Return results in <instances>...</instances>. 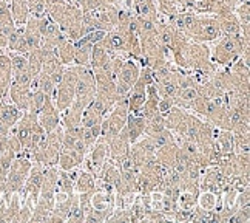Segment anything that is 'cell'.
<instances>
[{
	"label": "cell",
	"mask_w": 250,
	"mask_h": 223,
	"mask_svg": "<svg viewBox=\"0 0 250 223\" xmlns=\"http://www.w3.org/2000/svg\"><path fill=\"white\" fill-rule=\"evenodd\" d=\"M196 205L204 211H216L223 208V205H221V196H216V194L210 191H199Z\"/></svg>",
	"instance_id": "ffe728a7"
},
{
	"label": "cell",
	"mask_w": 250,
	"mask_h": 223,
	"mask_svg": "<svg viewBox=\"0 0 250 223\" xmlns=\"http://www.w3.org/2000/svg\"><path fill=\"white\" fill-rule=\"evenodd\" d=\"M141 72V67L138 65V61L133 57H125L121 70L116 76V89L121 98H125L131 90V87L136 82Z\"/></svg>",
	"instance_id": "8992f818"
},
{
	"label": "cell",
	"mask_w": 250,
	"mask_h": 223,
	"mask_svg": "<svg viewBox=\"0 0 250 223\" xmlns=\"http://www.w3.org/2000/svg\"><path fill=\"white\" fill-rule=\"evenodd\" d=\"M173 105H175V99L173 98H159L158 99V112L161 115H166Z\"/></svg>",
	"instance_id": "e575fe53"
},
{
	"label": "cell",
	"mask_w": 250,
	"mask_h": 223,
	"mask_svg": "<svg viewBox=\"0 0 250 223\" xmlns=\"http://www.w3.org/2000/svg\"><path fill=\"white\" fill-rule=\"evenodd\" d=\"M9 11L17 26H23L30 17V8H28L26 0H9Z\"/></svg>",
	"instance_id": "d6986e66"
},
{
	"label": "cell",
	"mask_w": 250,
	"mask_h": 223,
	"mask_svg": "<svg viewBox=\"0 0 250 223\" xmlns=\"http://www.w3.org/2000/svg\"><path fill=\"white\" fill-rule=\"evenodd\" d=\"M156 84V90L159 98H175L178 90H179V84H178V67L173 70L167 77L161 79Z\"/></svg>",
	"instance_id": "5bb4252c"
},
{
	"label": "cell",
	"mask_w": 250,
	"mask_h": 223,
	"mask_svg": "<svg viewBox=\"0 0 250 223\" xmlns=\"http://www.w3.org/2000/svg\"><path fill=\"white\" fill-rule=\"evenodd\" d=\"M14 21L11 11H9V3L5 0H0V28H6V26H14Z\"/></svg>",
	"instance_id": "1f68e13d"
},
{
	"label": "cell",
	"mask_w": 250,
	"mask_h": 223,
	"mask_svg": "<svg viewBox=\"0 0 250 223\" xmlns=\"http://www.w3.org/2000/svg\"><path fill=\"white\" fill-rule=\"evenodd\" d=\"M81 138L86 144V148L91 149L94 146V143L101 138V124L91 125V127H83V132H82Z\"/></svg>",
	"instance_id": "f1b7e54d"
},
{
	"label": "cell",
	"mask_w": 250,
	"mask_h": 223,
	"mask_svg": "<svg viewBox=\"0 0 250 223\" xmlns=\"http://www.w3.org/2000/svg\"><path fill=\"white\" fill-rule=\"evenodd\" d=\"M111 54L101 44H94L90 57V69L93 72H110L111 73ZM113 74V73H111Z\"/></svg>",
	"instance_id": "7c38bea8"
},
{
	"label": "cell",
	"mask_w": 250,
	"mask_h": 223,
	"mask_svg": "<svg viewBox=\"0 0 250 223\" xmlns=\"http://www.w3.org/2000/svg\"><path fill=\"white\" fill-rule=\"evenodd\" d=\"M155 3H156L159 16L162 19H166V21H168V19H171L173 16H176L179 11L184 9L176 0H155Z\"/></svg>",
	"instance_id": "44dd1931"
},
{
	"label": "cell",
	"mask_w": 250,
	"mask_h": 223,
	"mask_svg": "<svg viewBox=\"0 0 250 223\" xmlns=\"http://www.w3.org/2000/svg\"><path fill=\"white\" fill-rule=\"evenodd\" d=\"M108 5H113V6H119L121 5V0H105Z\"/></svg>",
	"instance_id": "8d00e7d4"
},
{
	"label": "cell",
	"mask_w": 250,
	"mask_h": 223,
	"mask_svg": "<svg viewBox=\"0 0 250 223\" xmlns=\"http://www.w3.org/2000/svg\"><path fill=\"white\" fill-rule=\"evenodd\" d=\"M108 3L105 0H78L76 6H79L82 9V13L86 11H94V9H101L104 6H107Z\"/></svg>",
	"instance_id": "836d02e7"
},
{
	"label": "cell",
	"mask_w": 250,
	"mask_h": 223,
	"mask_svg": "<svg viewBox=\"0 0 250 223\" xmlns=\"http://www.w3.org/2000/svg\"><path fill=\"white\" fill-rule=\"evenodd\" d=\"M216 144L219 146L223 155L233 153V133L230 130H226V129H218Z\"/></svg>",
	"instance_id": "603a6c76"
},
{
	"label": "cell",
	"mask_w": 250,
	"mask_h": 223,
	"mask_svg": "<svg viewBox=\"0 0 250 223\" xmlns=\"http://www.w3.org/2000/svg\"><path fill=\"white\" fill-rule=\"evenodd\" d=\"M48 17L59 25L65 36L73 42H76L86 33L82 9L70 2H62L48 6Z\"/></svg>",
	"instance_id": "6da1fadb"
},
{
	"label": "cell",
	"mask_w": 250,
	"mask_h": 223,
	"mask_svg": "<svg viewBox=\"0 0 250 223\" xmlns=\"http://www.w3.org/2000/svg\"><path fill=\"white\" fill-rule=\"evenodd\" d=\"M218 25L221 28L223 36H232V37H243L241 24H239L235 11H221L215 14Z\"/></svg>",
	"instance_id": "30bf717a"
},
{
	"label": "cell",
	"mask_w": 250,
	"mask_h": 223,
	"mask_svg": "<svg viewBox=\"0 0 250 223\" xmlns=\"http://www.w3.org/2000/svg\"><path fill=\"white\" fill-rule=\"evenodd\" d=\"M107 160H108V144L99 138L94 143V146L86 152L85 158L82 161V169L88 171L96 177Z\"/></svg>",
	"instance_id": "52a82bcc"
},
{
	"label": "cell",
	"mask_w": 250,
	"mask_h": 223,
	"mask_svg": "<svg viewBox=\"0 0 250 223\" xmlns=\"http://www.w3.org/2000/svg\"><path fill=\"white\" fill-rule=\"evenodd\" d=\"M188 113H190L188 110L179 107V105H173V107L164 115L166 129H168L173 135H175L176 141L184 137V130H186Z\"/></svg>",
	"instance_id": "ba28073f"
},
{
	"label": "cell",
	"mask_w": 250,
	"mask_h": 223,
	"mask_svg": "<svg viewBox=\"0 0 250 223\" xmlns=\"http://www.w3.org/2000/svg\"><path fill=\"white\" fill-rule=\"evenodd\" d=\"M148 137H150L151 143L155 144L156 150H158L159 148H162V146H166V144L171 143V141H176V140H175V135H173L168 129H162V130H159V132H156V133L148 135Z\"/></svg>",
	"instance_id": "83f0119b"
},
{
	"label": "cell",
	"mask_w": 250,
	"mask_h": 223,
	"mask_svg": "<svg viewBox=\"0 0 250 223\" xmlns=\"http://www.w3.org/2000/svg\"><path fill=\"white\" fill-rule=\"evenodd\" d=\"M162 129H166V124H164V115H161L159 112H156L153 116L147 120L146 124V133L144 135H151V133H156Z\"/></svg>",
	"instance_id": "f546056e"
},
{
	"label": "cell",
	"mask_w": 250,
	"mask_h": 223,
	"mask_svg": "<svg viewBox=\"0 0 250 223\" xmlns=\"http://www.w3.org/2000/svg\"><path fill=\"white\" fill-rule=\"evenodd\" d=\"M31 89L30 87H23V85H17L13 84L9 85L8 89V99L9 102H13L19 110L28 112L30 110V102H31Z\"/></svg>",
	"instance_id": "8fae6325"
},
{
	"label": "cell",
	"mask_w": 250,
	"mask_h": 223,
	"mask_svg": "<svg viewBox=\"0 0 250 223\" xmlns=\"http://www.w3.org/2000/svg\"><path fill=\"white\" fill-rule=\"evenodd\" d=\"M176 152H178V143L171 141V143L166 144V146L159 148L155 152V158L161 166L171 169L173 163H175V160H176Z\"/></svg>",
	"instance_id": "e0dca14e"
},
{
	"label": "cell",
	"mask_w": 250,
	"mask_h": 223,
	"mask_svg": "<svg viewBox=\"0 0 250 223\" xmlns=\"http://www.w3.org/2000/svg\"><path fill=\"white\" fill-rule=\"evenodd\" d=\"M96 95V81L94 73L90 65H78V79H76V90H74V101L78 107L85 109L91 102Z\"/></svg>",
	"instance_id": "5b68a950"
},
{
	"label": "cell",
	"mask_w": 250,
	"mask_h": 223,
	"mask_svg": "<svg viewBox=\"0 0 250 223\" xmlns=\"http://www.w3.org/2000/svg\"><path fill=\"white\" fill-rule=\"evenodd\" d=\"M110 216H111V212H108V211H101V209H94V208H91V209L85 214L83 222H85V223H104V222H107V220H108Z\"/></svg>",
	"instance_id": "4dcf8cb0"
},
{
	"label": "cell",
	"mask_w": 250,
	"mask_h": 223,
	"mask_svg": "<svg viewBox=\"0 0 250 223\" xmlns=\"http://www.w3.org/2000/svg\"><path fill=\"white\" fill-rule=\"evenodd\" d=\"M83 155L76 152L74 149L70 150H61L59 153V160H57V168L61 171H74L78 168H82V161H83Z\"/></svg>",
	"instance_id": "9a60e30c"
},
{
	"label": "cell",
	"mask_w": 250,
	"mask_h": 223,
	"mask_svg": "<svg viewBox=\"0 0 250 223\" xmlns=\"http://www.w3.org/2000/svg\"><path fill=\"white\" fill-rule=\"evenodd\" d=\"M6 50H8V37L2 30H0V53L6 51Z\"/></svg>",
	"instance_id": "d590c367"
},
{
	"label": "cell",
	"mask_w": 250,
	"mask_h": 223,
	"mask_svg": "<svg viewBox=\"0 0 250 223\" xmlns=\"http://www.w3.org/2000/svg\"><path fill=\"white\" fill-rule=\"evenodd\" d=\"M184 36L193 42L208 44V42L218 41L223 34H221V28L218 25V21L215 19V16L196 13L193 22H191L188 30L184 33Z\"/></svg>",
	"instance_id": "3957f363"
},
{
	"label": "cell",
	"mask_w": 250,
	"mask_h": 223,
	"mask_svg": "<svg viewBox=\"0 0 250 223\" xmlns=\"http://www.w3.org/2000/svg\"><path fill=\"white\" fill-rule=\"evenodd\" d=\"M250 45L244 44L243 37H232V36H221L215 41L213 48H210V59L218 69L219 67H229L241 56L244 48Z\"/></svg>",
	"instance_id": "7a4b0ae2"
},
{
	"label": "cell",
	"mask_w": 250,
	"mask_h": 223,
	"mask_svg": "<svg viewBox=\"0 0 250 223\" xmlns=\"http://www.w3.org/2000/svg\"><path fill=\"white\" fill-rule=\"evenodd\" d=\"M33 166L31 158L25 153H19L17 157L13 160L11 166H9L8 172H6V180H5V194L3 198H8L11 194L14 192H21L25 180L30 173V169Z\"/></svg>",
	"instance_id": "277c9868"
},
{
	"label": "cell",
	"mask_w": 250,
	"mask_h": 223,
	"mask_svg": "<svg viewBox=\"0 0 250 223\" xmlns=\"http://www.w3.org/2000/svg\"><path fill=\"white\" fill-rule=\"evenodd\" d=\"M22 110H19L13 102H9L8 99H3L0 102V123H3L5 125H8L9 129L14 127L17 124V121L21 120L22 116Z\"/></svg>",
	"instance_id": "2e32d148"
},
{
	"label": "cell",
	"mask_w": 250,
	"mask_h": 223,
	"mask_svg": "<svg viewBox=\"0 0 250 223\" xmlns=\"http://www.w3.org/2000/svg\"><path fill=\"white\" fill-rule=\"evenodd\" d=\"M146 124H147V120L144 118L142 115L128 113V118L124 125V129H125V132H127L128 140L131 144L136 143L141 137H144V133H146Z\"/></svg>",
	"instance_id": "4fadbf2b"
},
{
	"label": "cell",
	"mask_w": 250,
	"mask_h": 223,
	"mask_svg": "<svg viewBox=\"0 0 250 223\" xmlns=\"http://www.w3.org/2000/svg\"><path fill=\"white\" fill-rule=\"evenodd\" d=\"M8 56H9V61H11L13 74H17V73H22V72L28 70V57H26V54L16 53V51H8Z\"/></svg>",
	"instance_id": "484cf974"
},
{
	"label": "cell",
	"mask_w": 250,
	"mask_h": 223,
	"mask_svg": "<svg viewBox=\"0 0 250 223\" xmlns=\"http://www.w3.org/2000/svg\"><path fill=\"white\" fill-rule=\"evenodd\" d=\"M250 133H233V153L247 155L250 153Z\"/></svg>",
	"instance_id": "d4e9b609"
},
{
	"label": "cell",
	"mask_w": 250,
	"mask_h": 223,
	"mask_svg": "<svg viewBox=\"0 0 250 223\" xmlns=\"http://www.w3.org/2000/svg\"><path fill=\"white\" fill-rule=\"evenodd\" d=\"M74 47H76V51H74V61H73V64H76V65H90L93 44L76 41Z\"/></svg>",
	"instance_id": "7402d4cb"
},
{
	"label": "cell",
	"mask_w": 250,
	"mask_h": 223,
	"mask_svg": "<svg viewBox=\"0 0 250 223\" xmlns=\"http://www.w3.org/2000/svg\"><path fill=\"white\" fill-rule=\"evenodd\" d=\"M37 123L42 125L46 133L53 132L61 125V112L57 110L53 98H48L45 101L43 107L37 113Z\"/></svg>",
	"instance_id": "9c48e42d"
},
{
	"label": "cell",
	"mask_w": 250,
	"mask_h": 223,
	"mask_svg": "<svg viewBox=\"0 0 250 223\" xmlns=\"http://www.w3.org/2000/svg\"><path fill=\"white\" fill-rule=\"evenodd\" d=\"M96 189V177L93 173H90L85 169H79L78 175L74 178V192L76 194H85V192H91Z\"/></svg>",
	"instance_id": "ac0fdd59"
},
{
	"label": "cell",
	"mask_w": 250,
	"mask_h": 223,
	"mask_svg": "<svg viewBox=\"0 0 250 223\" xmlns=\"http://www.w3.org/2000/svg\"><path fill=\"white\" fill-rule=\"evenodd\" d=\"M102 116L98 115V113H94L93 110L90 109H83L82 112V120H81V124L83 125V127H91V125H96V124H101L102 123Z\"/></svg>",
	"instance_id": "d6a6232c"
},
{
	"label": "cell",
	"mask_w": 250,
	"mask_h": 223,
	"mask_svg": "<svg viewBox=\"0 0 250 223\" xmlns=\"http://www.w3.org/2000/svg\"><path fill=\"white\" fill-rule=\"evenodd\" d=\"M74 51H76V47H74V42L73 41H66L63 42L59 48L56 50L57 53V57L61 59V62L63 65H71L73 61H74Z\"/></svg>",
	"instance_id": "cb8c5ba5"
},
{
	"label": "cell",
	"mask_w": 250,
	"mask_h": 223,
	"mask_svg": "<svg viewBox=\"0 0 250 223\" xmlns=\"http://www.w3.org/2000/svg\"><path fill=\"white\" fill-rule=\"evenodd\" d=\"M83 217H85V214H83V211L81 208L78 194H74L73 200H71V205H70V209H68V214H66V222H70V223H83Z\"/></svg>",
	"instance_id": "4316f807"
}]
</instances>
